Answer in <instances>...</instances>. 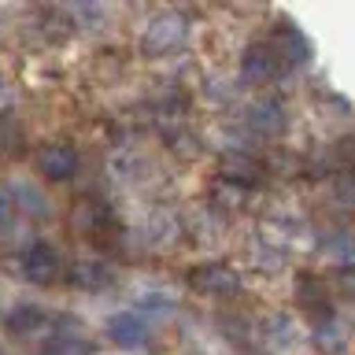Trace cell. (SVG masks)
Here are the masks:
<instances>
[{
  "label": "cell",
  "mask_w": 355,
  "mask_h": 355,
  "mask_svg": "<svg viewBox=\"0 0 355 355\" xmlns=\"http://www.w3.org/2000/svg\"><path fill=\"white\" fill-rule=\"evenodd\" d=\"M189 33H193V22H189L185 11H155V15L144 22L141 30V52L144 55H174L189 44Z\"/></svg>",
  "instance_id": "cell-1"
},
{
  "label": "cell",
  "mask_w": 355,
  "mask_h": 355,
  "mask_svg": "<svg viewBox=\"0 0 355 355\" xmlns=\"http://www.w3.org/2000/svg\"><path fill=\"white\" fill-rule=\"evenodd\" d=\"M189 288L207 300H233L241 293V274L230 263H196L189 270Z\"/></svg>",
  "instance_id": "cell-2"
},
{
  "label": "cell",
  "mask_w": 355,
  "mask_h": 355,
  "mask_svg": "<svg viewBox=\"0 0 355 355\" xmlns=\"http://www.w3.org/2000/svg\"><path fill=\"white\" fill-rule=\"evenodd\" d=\"M63 270V255L49 241H30L19 252V274L33 285H52Z\"/></svg>",
  "instance_id": "cell-3"
},
{
  "label": "cell",
  "mask_w": 355,
  "mask_h": 355,
  "mask_svg": "<svg viewBox=\"0 0 355 355\" xmlns=\"http://www.w3.org/2000/svg\"><path fill=\"white\" fill-rule=\"evenodd\" d=\"M244 126H248L255 137L274 141V137H282L285 126H288V111L277 96H259L248 104V111H244Z\"/></svg>",
  "instance_id": "cell-4"
},
{
  "label": "cell",
  "mask_w": 355,
  "mask_h": 355,
  "mask_svg": "<svg viewBox=\"0 0 355 355\" xmlns=\"http://www.w3.org/2000/svg\"><path fill=\"white\" fill-rule=\"evenodd\" d=\"M82 166V155L71 141H49L44 148H37V171L49 182H71Z\"/></svg>",
  "instance_id": "cell-5"
},
{
  "label": "cell",
  "mask_w": 355,
  "mask_h": 355,
  "mask_svg": "<svg viewBox=\"0 0 355 355\" xmlns=\"http://www.w3.org/2000/svg\"><path fill=\"white\" fill-rule=\"evenodd\" d=\"M263 340H266V348H270L274 355H293V352H300L307 344L300 322L288 315V311H277V315H270L263 322Z\"/></svg>",
  "instance_id": "cell-6"
},
{
  "label": "cell",
  "mask_w": 355,
  "mask_h": 355,
  "mask_svg": "<svg viewBox=\"0 0 355 355\" xmlns=\"http://www.w3.org/2000/svg\"><path fill=\"white\" fill-rule=\"evenodd\" d=\"M4 193H8L11 204H15L19 215H30L33 222H49V218H52V200H49V193H44L41 185H33L30 178H11Z\"/></svg>",
  "instance_id": "cell-7"
},
{
  "label": "cell",
  "mask_w": 355,
  "mask_h": 355,
  "mask_svg": "<svg viewBox=\"0 0 355 355\" xmlns=\"http://www.w3.org/2000/svg\"><path fill=\"white\" fill-rule=\"evenodd\" d=\"M282 71L285 67H282V60H277V52L270 49V41H252L248 49L241 52V74L248 78V82H255V85L274 82Z\"/></svg>",
  "instance_id": "cell-8"
},
{
  "label": "cell",
  "mask_w": 355,
  "mask_h": 355,
  "mask_svg": "<svg viewBox=\"0 0 355 355\" xmlns=\"http://www.w3.org/2000/svg\"><path fill=\"white\" fill-rule=\"evenodd\" d=\"M107 337H111V344L130 352V348H141L152 337V326L141 311H119V315L107 318Z\"/></svg>",
  "instance_id": "cell-9"
},
{
  "label": "cell",
  "mask_w": 355,
  "mask_h": 355,
  "mask_svg": "<svg viewBox=\"0 0 355 355\" xmlns=\"http://www.w3.org/2000/svg\"><path fill=\"white\" fill-rule=\"evenodd\" d=\"M270 49L277 52L282 67H304L311 60V41L304 37V30L293 26V22H282L270 37Z\"/></svg>",
  "instance_id": "cell-10"
},
{
  "label": "cell",
  "mask_w": 355,
  "mask_h": 355,
  "mask_svg": "<svg viewBox=\"0 0 355 355\" xmlns=\"http://www.w3.org/2000/svg\"><path fill=\"white\" fill-rule=\"evenodd\" d=\"M74 226L85 233V237L93 241H104L111 230H115V215H111V207L104 200H78L74 207Z\"/></svg>",
  "instance_id": "cell-11"
},
{
  "label": "cell",
  "mask_w": 355,
  "mask_h": 355,
  "mask_svg": "<svg viewBox=\"0 0 355 355\" xmlns=\"http://www.w3.org/2000/svg\"><path fill=\"white\" fill-rule=\"evenodd\" d=\"M218 178H222V185H233L241 193V189H252V185H259V178H263V163L259 159H252V155H226L218 166Z\"/></svg>",
  "instance_id": "cell-12"
},
{
  "label": "cell",
  "mask_w": 355,
  "mask_h": 355,
  "mask_svg": "<svg viewBox=\"0 0 355 355\" xmlns=\"http://www.w3.org/2000/svg\"><path fill=\"white\" fill-rule=\"evenodd\" d=\"M71 282L85 293H104V288L115 285V266L104 259H78L71 266Z\"/></svg>",
  "instance_id": "cell-13"
},
{
  "label": "cell",
  "mask_w": 355,
  "mask_h": 355,
  "mask_svg": "<svg viewBox=\"0 0 355 355\" xmlns=\"http://www.w3.org/2000/svg\"><path fill=\"white\" fill-rule=\"evenodd\" d=\"M296 304L307 311V315H315V322L322 318H329V288L322 277L315 274H300V282H296Z\"/></svg>",
  "instance_id": "cell-14"
},
{
  "label": "cell",
  "mask_w": 355,
  "mask_h": 355,
  "mask_svg": "<svg viewBox=\"0 0 355 355\" xmlns=\"http://www.w3.org/2000/svg\"><path fill=\"white\" fill-rule=\"evenodd\" d=\"M178 233H182V222H178L171 211H155V215L144 222L141 230V241L148 244V248H163V244H171Z\"/></svg>",
  "instance_id": "cell-15"
},
{
  "label": "cell",
  "mask_w": 355,
  "mask_h": 355,
  "mask_svg": "<svg viewBox=\"0 0 355 355\" xmlns=\"http://www.w3.org/2000/svg\"><path fill=\"white\" fill-rule=\"evenodd\" d=\"M44 322H49V315L37 307V304H19L15 311H8V318H4V326L11 329V333H37Z\"/></svg>",
  "instance_id": "cell-16"
},
{
  "label": "cell",
  "mask_w": 355,
  "mask_h": 355,
  "mask_svg": "<svg viewBox=\"0 0 355 355\" xmlns=\"http://www.w3.org/2000/svg\"><path fill=\"white\" fill-rule=\"evenodd\" d=\"M322 259L326 263H337L340 270H348L352 266V233L348 230H337V233H329L326 241H322Z\"/></svg>",
  "instance_id": "cell-17"
},
{
  "label": "cell",
  "mask_w": 355,
  "mask_h": 355,
  "mask_svg": "<svg viewBox=\"0 0 355 355\" xmlns=\"http://www.w3.org/2000/svg\"><path fill=\"white\" fill-rule=\"evenodd\" d=\"M44 355H93V344H89L82 333H55V337L44 344Z\"/></svg>",
  "instance_id": "cell-18"
},
{
  "label": "cell",
  "mask_w": 355,
  "mask_h": 355,
  "mask_svg": "<svg viewBox=\"0 0 355 355\" xmlns=\"http://www.w3.org/2000/svg\"><path fill=\"white\" fill-rule=\"evenodd\" d=\"M19 237H22V215L8 200L4 189H0V244H15Z\"/></svg>",
  "instance_id": "cell-19"
},
{
  "label": "cell",
  "mask_w": 355,
  "mask_h": 355,
  "mask_svg": "<svg viewBox=\"0 0 355 355\" xmlns=\"http://www.w3.org/2000/svg\"><path fill=\"white\" fill-rule=\"evenodd\" d=\"M344 340H348V329H344L333 315H329V318H322V322H315V344H318V348L340 352V348H344Z\"/></svg>",
  "instance_id": "cell-20"
},
{
  "label": "cell",
  "mask_w": 355,
  "mask_h": 355,
  "mask_svg": "<svg viewBox=\"0 0 355 355\" xmlns=\"http://www.w3.org/2000/svg\"><path fill=\"white\" fill-rule=\"evenodd\" d=\"M252 263H255V270H263V274H274V270H282V252L274 248L270 241H259L252 248Z\"/></svg>",
  "instance_id": "cell-21"
},
{
  "label": "cell",
  "mask_w": 355,
  "mask_h": 355,
  "mask_svg": "<svg viewBox=\"0 0 355 355\" xmlns=\"http://www.w3.org/2000/svg\"><path fill=\"white\" fill-rule=\"evenodd\" d=\"M174 304H178V296L163 293V288H155V293H141V307H148V311H174Z\"/></svg>",
  "instance_id": "cell-22"
},
{
  "label": "cell",
  "mask_w": 355,
  "mask_h": 355,
  "mask_svg": "<svg viewBox=\"0 0 355 355\" xmlns=\"http://www.w3.org/2000/svg\"><path fill=\"white\" fill-rule=\"evenodd\" d=\"M337 196H340V207H352V178L348 174H337Z\"/></svg>",
  "instance_id": "cell-23"
},
{
  "label": "cell",
  "mask_w": 355,
  "mask_h": 355,
  "mask_svg": "<svg viewBox=\"0 0 355 355\" xmlns=\"http://www.w3.org/2000/svg\"><path fill=\"white\" fill-rule=\"evenodd\" d=\"M8 104H11V85L0 78V107H8Z\"/></svg>",
  "instance_id": "cell-24"
},
{
  "label": "cell",
  "mask_w": 355,
  "mask_h": 355,
  "mask_svg": "<svg viewBox=\"0 0 355 355\" xmlns=\"http://www.w3.org/2000/svg\"><path fill=\"white\" fill-rule=\"evenodd\" d=\"M0 355H4V348H0Z\"/></svg>",
  "instance_id": "cell-25"
}]
</instances>
